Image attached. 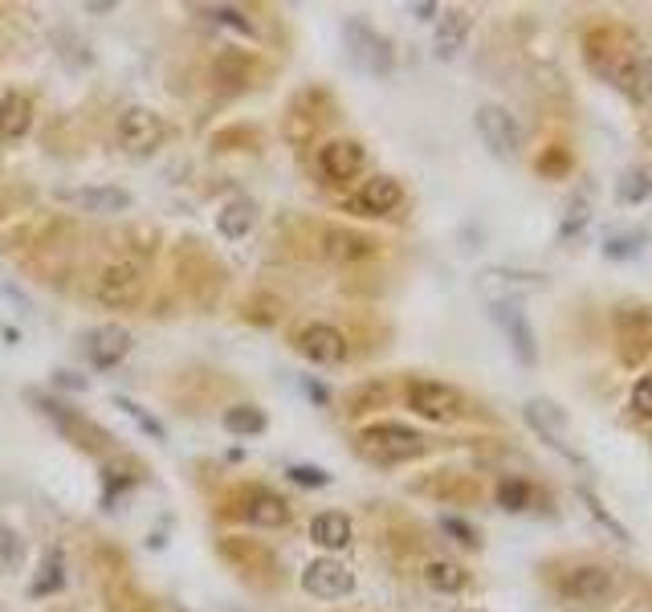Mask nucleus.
Segmentation results:
<instances>
[{"label": "nucleus", "mask_w": 652, "mask_h": 612, "mask_svg": "<svg viewBox=\"0 0 652 612\" xmlns=\"http://www.w3.org/2000/svg\"><path fill=\"white\" fill-rule=\"evenodd\" d=\"M429 449V437L404 421H371L355 433V454L371 466H404Z\"/></svg>", "instance_id": "obj_1"}, {"label": "nucleus", "mask_w": 652, "mask_h": 612, "mask_svg": "<svg viewBox=\"0 0 652 612\" xmlns=\"http://www.w3.org/2000/svg\"><path fill=\"white\" fill-rule=\"evenodd\" d=\"M143 290H148V266L139 257H115L94 278V303L106 310H127L143 298Z\"/></svg>", "instance_id": "obj_2"}, {"label": "nucleus", "mask_w": 652, "mask_h": 612, "mask_svg": "<svg viewBox=\"0 0 652 612\" xmlns=\"http://www.w3.org/2000/svg\"><path fill=\"white\" fill-rule=\"evenodd\" d=\"M404 400H408V408H412L417 417L433 421V425H449L457 417H465V392L445 384V380L412 375V380L404 384Z\"/></svg>", "instance_id": "obj_3"}, {"label": "nucleus", "mask_w": 652, "mask_h": 612, "mask_svg": "<svg viewBox=\"0 0 652 612\" xmlns=\"http://www.w3.org/2000/svg\"><path fill=\"white\" fill-rule=\"evenodd\" d=\"M559 596L567 604H579V609H596V604H608L616 596V572L608 563H571L559 576Z\"/></svg>", "instance_id": "obj_4"}, {"label": "nucleus", "mask_w": 652, "mask_h": 612, "mask_svg": "<svg viewBox=\"0 0 652 612\" xmlns=\"http://www.w3.org/2000/svg\"><path fill=\"white\" fill-rule=\"evenodd\" d=\"M115 136H118V148L131 155H151L155 148H164V139H168V123L159 111H151V106H123L118 111V123H115Z\"/></svg>", "instance_id": "obj_5"}, {"label": "nucleus", "mask_w": 652, "mask_h": 612, "mask_svg": "<svg viewBox=\"0 0 652 612\" xmlns=\"http://www.w3.org/2000/svg\"><path fill=\"white\" fill-rule=\"evenodd\" d=\"M315 168L322 184L347 188L351 180H359V171L368 168V148H363L359 139H347V136L327 139L315 152Z\"/></svg>", "instance_id": "obj_6"}, {"label": "nucleus", "mask_w": 652, "mask_h": 612, "mask_svg": "<svg viewBox=\"0 0 652 612\" xmlns=\"http://www.w3.org/2000/svg\"><path fill=\"white\" fill-rule=\"evenodd\" d=\"M547 286H551V282H547V273L519 270V266H485V270L477 273V290L489 298V306L494 303H522V298H530V294H542Z\"/></svg>", "instance_id": "obj_7"}, {"label": "nucleus", "mask_w": 652, "mask_h": 612, "mask_svg": "<svg viewBox=\"0 0 652 612\" xmlns=\"http://www.w3.org/2000/svg\"><path fill=\"white\" fill-rule=\"evenodd\" d=\"M34 405L41 408V417H50L53 425H57V433H62L66 442L78 445V449H86V454H102V449H111V433H106L102 425H94L90 417H82V412L66 408L62 400L41 396V392H34Z\"/></svg>", "instance_id": "obj_8"}, {"label": "nucleus", "mask_w": 652, "mask_h": 612, "mask_svg": "<svg viewBox=\"0 0 652 612\" xmlns=\"http://www.w3.org/2000/svg\"><path fill=\"white\" fill-rule=\"evenodd\" d=\"M294 352L302 359H310L315 368H338L351 359V340L338 331L335 323H302L294 331Z\"/></svg>", "instance_id": "obj_9"}, {"label": "nucleus", "mask_w": 652, "mask_h": 612, "mask_svg": "<svg viewBox=\"0 0 652 612\" xmlns=\"http://www.w3.org/2000/svg\"><path fill=\"white\" fill-rule=\"evenodd\" d=\"M343 37H347V53L351 62L363 74H375V78H387L392 66H396V53H392V41L384 34H375L368 21H347L343 25Z\"/></svg>", "instance_id": "obj_10"}, {"label": "nucleus", "mask_w": 652, "mask_h": 612, "mask_svg": "<svg viewBox=\"0 0 652 612\" xmlns=\"http://www.w3.org/2000/svg\"><path fill=\"white\" fill-rule=\"evenodd\" d=\"M400 208H404V184L396 176H387V171H375L371 180L359 184V192H351L343 201V213H351V217H392Z\"/></svg>", "instance_id": "obj_11"}, {"label": "nucleus", "mask_w": 652, "mask_h": 612, "mask_svg": "<svg viewBox=\"0 0 652 612\" xmlns=\"http://www.w3.org/2000/svg\"><path fill=\"white\" fill-rule=\"evenodd\" d=\"M526 421H530V429H535L542 442L551 445V449H559L567 461H575V466H584V454L575 449V437H571V425H567V412L559 405H551V400H542V396H535V400H526Z\"/></svg>", "instance_id": "obj_12"}, {"label": "nucleus", "mask_w": 652, "mask_h": 612, "mask_svg": "<svg viewBox=\"0 0 652 612\" xmlns=\"http://www.w3.org/2000/svg\"><path fill=\"white\" fill-rule=\"evenodd\" d=\"M473 123H477L482 143L498 155V160H519L522 131H519V119H514L506 106H498V102H482L477 115H473Z\"/></svg>", "instance_id": "obj_13"}, {"label": "nucleus", "mask_w": 652, "mask_h": 612, "mask_svg": "<svg viewBox=\"0 0 652 612\" xmlns=\"http://www.w3.org/2000/svg\"><path fill=\"white\" fill-rule=\"evenodd\" d=\"M250 527H261V531H282L290 527V519H294V510L285 502L278 490H269V486H245L241 490V510H236Z\"/></svg>", "instance_id": "obj_14"}, {"label": "nucleus", "mask_w": 652, "mask_h": 612, "mask_svg": "<svg viewBox=\"0 0 652 612\" xmlns=\"http://www.w3.org/2000/svg\"><path fill=\"white\" fill-rule=\"evenodd\" d=\"M302 592L315 596V600H343V596L355 592V576L347 563L331 560V556H322V560H310L306 563V572H302Z\"/></svg>", "instance_id": "obj_15"}, {"label": "nucleus", "mask_w": 652, "mask_h": 612, "mask_svg": "<svg viewBox=\"0 0 652 612\" xmlns=\"http://www.w3.org/2000/svg\"><path fill=\"white\" fill-rule=\"evenodd\" d=\"M380 250V241L371 238V233H359V229H343V225H327L322 233H318V254L327 257V262H335V266H355V262H363Z\"/></svg>", "instance_id": "obj_16"}, {"label": "nucleus", "mask_w": 652, "mask_h": 612, "mask_svg": "<svg viewBox=\"0 0 652 612\" xmlns=\"http://www.w3.org/2000/svg\"><path fill=\"white\" fill-rule=\"evenodd\" d=\"M131 331L118 323H102L94 327L90 335H86V359H90V368H99V372H111L118 368L123 359L131 356Z\"/></svg>", "instance_id": "obj_17"}, {"label": "nucleus", "mask_w": 652, "mask_h": 612, "mask_svg": "<svg viewBox=\"0 0 652 612\" xmlns=\"http://www.w3.org/2000/svg\"><path fill=\"white\" fill-rule=\"evenodd\" d=\"M489 315L498 319V327L506 331V340H510V352L519 356V364L526 368H535L538 364V343H535V327L530 319L519 310V303H494L489 306Z\"/></svg>", "instance_id": "obj_18"}, {"label": "nucleus", "mask_w": 652, "mask_h": 612, "mask_svg": "<svg viewBox=\"0 0 652 612\" xmlns=\"http://www.w3.org/2000/svg\"><path fill=\"white\" fill-rule=\"evenodd\" d=\"M29 131H34V99L21 90H4L0 94V139L21 143Z\"/></svg>", "instance_id": "obj_19"}, {"label": "nucleus", "mask_w": 652, "mask_h": 612, "mask_svg": "<svg viewBox=\"0 0 652 612\" xmlns=\"http://www.w3.org/2000/svg\"><path fill=\"white\" fill-rule=\"evenodd\" d=\"M69 204H78L86 213H99V217H115V213H127L131 208V192L115 184H94V188H74L66 192Z\"/></svg>", "instance_id": "obj_20"}, {"label": "nucleus", "mask_w": 652, "mask_h": 612, "mask_svg": "<svg viewBox=\"0 0 652 612\" xmlns=\"http://www.w3.org/2000/svg\"><path fill=\"white\" fill-rule=\"evenodd\" d=\"M310 539H315L322 551H347L355 539L351 519H347L343 510H318L315 519H310Z\"/></svg>", "instance_id": "obj_21"}, {"label": "nucleus", "mask_w": 652, "mask_h": 612, "mask_svg": "<svg viewBox=\"0 0 652 612\" xmlns=\"http://www.w3.org/2000/svg\"><path fill=\"white\" fill-rule=\"evenodd\" d=\"M257 225V204L250 196H229V201L217 208V233L225 241H241L253 233Z\"/></svg>", "instance_id": "obj_22"}, {"label": "nucleus", "mask_w": 652, "mask_h": 612, "mask_svg": "<svg viewBox=\"0 0 652 612\" xmlns=\"http://www.w3.org/2000/svg\"><path fill=\"white\" fill-rule=\"evenodd\" d=\"M469 29H473V17H469V9H449L440 25H436V37H433V53L440 62H449L452 53L465 46Z\"/></svg>", "instance_id": "obj_23"}, {"label": "nucleus", "mask_w": 652, "mask_h": 612, "mask_svg": "<svg viewBox=\"0 0 652 612\" xmlns=\"http://www.w3.org/2000/svg\"><path fill=\"white\" fill-rule=\"evenodd\" d=\"M420 579H424V588H433V592L440 596H452L469 584V572L457 560H429L420 568Z\"/></svg>", "instance_id": "obj_24"}, {"label": "nucleus", "mask_w": 652, "mask_h": 612, "mask_svg": "<svg viewBox=\"0 0 652 612\" xmlns=\"http://www.w3.org/2000/svg\"><path fill=\"white\" fill-rule=\"evenodd\" d=\"M220 425L229 429L233 437H257V433H266L269 417L257 405H233L220 412Z\"/></svg>", "instance_id": "obj_25"}, {"label": "nucleus", "mask_w": 652, "mask_h": 612, "mask_svg": "<svg viewBox=\"0 0 652 612\" xmlns=\"http://www.w3.org/2000/svg\"><path fill=\"white\" fill-rule=\"evenodd\" d=\"M591 225V192H575L563 208V221H559V241H575L579 233H587Z\"/></svg>", "instance_id": "obj_26"}, {"label": "nucleus", "mask_w": 652, "mask_h": 612, "mask_svg": "<svg viewBox=\"0 0 652 612\" xmlns=\"http://www.w3.org/2000/svg\"><path fill=\"white\" fill-rule=\"evenodd\" d=\"M652 196V171L649 168H628L619 171V184H616V204L632 208V204H644Z\"/></svg>", "instance_id": "obj_27"}, {"label": "nucleus", "mask_w": 652, "mask_h": 612, "mask_svg": "<svg viewBox=\"0 0 652 612\" xmlns=\"http://www.w3.org/2000/svg\"><path fill=\"white\" fill-rule=\"evenodd\" d=\"M579 502H584L587 514H591V519H596V523H600V527L608 531L612 539H619V544H632V531L624 527V523H619L616 514H612V510L603 507V502H600V494H596V490H587V486H579Z\"/></svg>", "instance_id": "obj_28"}, {"label": "nucleus", "mask_w": 652, "mask_h": 612, "mask_svg": "<svg viewBox=\"0 0 652 612\" xmlns=\"http://www.w3.org/2000/svg\"><path fill=\"white\" fill-rule=\"evenodd\" d=\"M201 13L213 21V25H220V29H233V34H241V37H257L253 17H245L236 4H204Z\"/></svg>", "instance_id": "obj_29"}, {"label": "nucleus", "mask_w": 652, "mask_h": 612, "mask_svg": "<svg viewBox=\"0 0 652 612\" xmlns=\"http://www.w3.org/2000/svg\"><path fill=\"white\" fill-rule=\"evenodd\" d=\"M213 74L229 86H250L253 82V58L250 53H220Z\"/></svg>", "instance_id": "obj_30"}, {"label": "nucleus", "mask_w": 652, "mask_h": 612, "mask_svg": "<svg viewBox=\"0 0 652 612\" xmlns=\"http://www.w3.org/2000/svg\"><path fill=\"white\" fill-rule=\"evenodd\" d=\"M644 229H624V233H608V241H603V257L608 262H628V257H636L640 250H644Z\"/></svg>", "instance_id": "obj_31"}, {"label": "nucleus", "mask_w": 652, "mask_h": 612, "mask_svg": "<svg viewBox=\"0 0 652 612\" xmlns=\"http://www.w3.org/2000/svg\"><path fill=\"white\" fill-rule=\"evenodd\" d=\"M21 563H25V539H21L17 527H9V523L0 519V568H4V572H17Z\"/></svg>", "instance_id": "obj_32"}, {"label": "nucleus", "mask_w": 652, "mask_h": 612, "mask_svg": "<svg viewBox=\"0 0 652 612\" xmlns=\"http://www.w3.org/2000/svg\"><path fill=\"white\" fill-rule=\"evenodd\" d=\"M115 405L123 408V412H127V417H131L135 425L143 429V433H148V437H155V442H168V429L159 425V421H155V417H151L148 408L143 405H135L131 396H115Z\"/></svg>", "instance_id": "obj_33"}, {"label": "nucleus", "mask_w": 652, "mask_h": 612, "mask_svg": "<svg viewBox=\"0 0 652 612\" xmlns=\"http://www.w3.org/2000/svg\"><path fill=\"white\" fill-rule=\"evenodd\" d=\"M498 507L510 510V514L526 510L530 507V486H526L522 477H502V482H498Z\"/></svg>", "instance_id": "obj_34"}, {"label": "nucleus", "mask_w": 652, "mask_h": 612, "mask_svg": "<svg viewBox=\"0 0 652 612\" xmlns=\"http://www.w3.org/2000/svg\"><path fill=\"white\" fill-rule=\"evenodd\" d=\"M62 584H66V563H62V556H57V551H50V556H46V563H41V579L34 584V596L62 592Z\"/></svg>", "instance_id": "obj_35"}, {"label": "nucleus", "mask_w": 652, "mask_h": 612, "mask_svg": "<svg viewBox=\"0 0 652 612\" xmlns=\"http://www.w3.org/2000/svg\"><path fill=\"white\" fill-rule=\"evenodd\" d=\"M387 400V384H380V380H371V384H363V388L351 396V412H375V408Z\"/></svg>", "instance_id": "obj_36"}, {"label": "nucleus", "mask_w": 652, "mask_h": 612, "mask_svg": "<svg viewBox=\"0 0 652 612\" xmlns=\"http://www.w3.org/2000/svg\"><path fill=\"white\" fill-rule=\"evenodd\" d=\"M285 477H290L294 486H306V490H322V486H331V474H327V470H318V466H290Z\"/></svg>", "instance_id": "obj_37"}, {"label": "nucleus", "mask_w": 652, "mask_h": 612, "mask_svg": "<svg viewBox=\"0 0 652 612\" xmlns=\"http://www.w3.org/2000/svg\"><path fill=\"white\" fill-rule=\"evenodd\" d=\"M440 531H445V535H452V539H457L461 547H482V535L469 527L465 519H457V514H440Z\"/></svg>", "instance_id": "obj_38"}, {"label": "nucleus", "mask_w": 652, "mask_h": 612, "mask_svg": "<svg viewBox=\"0 0 652 612\" xmlns=\"http://www.w3.org/2000/svg\"><path fill=\"white\" fill-rule=\"evenodd\" d=\"M632 408L636 417H649L652 421V375H640L632 384Z\"/></svg>", "instance_id": "obj_39"}, {"label": "nucleus", "mask_w": 652, "mask_h": 612, "mask_svg": "<svg viewBox=\"0 0 652 612\" xmlns=\"http://www.w3.org/2000/svg\"><path fill=\"white\" fill-rule=\"evenodd\" d=\"M636 82H640V90H644V94H652V53L644 58V62H640V66H636Z\"/></svg>", "instance_id": "obj_40"}, {"label": "nucleus", "mask_w": 652, "mask_h": 612, "mask_svg": "<svg viewBox=\"0 0 652 612\" xmlns=\"http://www.w3.org/2000/svg\"><path fill=\"white\" fill-rule=\"evenodd\" d=\"M408 13H412V17H420V21H429V17H436V13H440V4H433V0H417V4H408Z\"/></svg>", "instance_id": "obj_41"}, {"label": "nucleus", "mask_w": 652, "mask_h": 612, "mask_svg": "<svg viewBox=\"0 0 652 612\" xmlns=\"http://www.w3.org/2000/svg\"><path fill=\"white\" fill-rule=\"evenodd\" d=\"M306 392H310V400H318V405H327V388H322V384H315V380H306Z\"/></svg>", "instance_id": "obj_42"}, {"label": "nucleus", "mask_w": 652, "mask_h": 612, "mask_svg": "<svg viewBox=\"0 0 652 612\" xmlns=\"http://www.w3.org/2000/svg\"><path fill=\"white\" fill-rule=\"evenodd\" d=\"M86 13H115V4H111V0H90Z\"/></svg>", "instance_id": "obj_43"}, {"label": "nucleus", "mask_w": 652, "mask_h": 612, "mask_svg": "<svg viewBox=\"0 0 652 612\" xmlns=\"http://www.w3.org/2000/svg\"><path fill=\"white\" fill-rule=\"evenodd\" d=\"M0 217H4V204H0Z\"/></svg>", "instance_id": "obj_44"}]
</instances>
